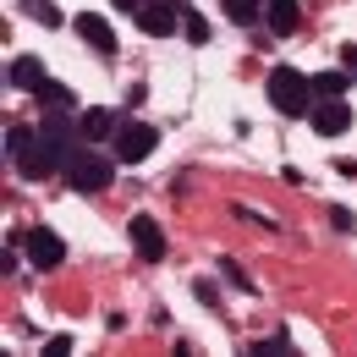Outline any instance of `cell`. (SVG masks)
Here are the masks:
<instances>
[{"instance_id": "cell-21", "label": "cell", "mask_w": 357, "mask_h": 357, "mask_svg": "<svg viewBox=\"0 0 357 357\" xmlns=\"http://www.w3.org/2000/svg\"><path fill=\"white\" fill-rule=\"evenodd\" d=\"M116 6H121V11H132V17H137V11L149 6V0H116Z\"/></svg>"}, {"instance_id": "cell-8", "label": "cell", "mask_w": 357, "mask_h": 357, "mask_svg": "<svg viewBox=\"0 0 357 357\" xmlns=\"http://www.w3.org/2000/svg\"><path fill=\"white\" fill-rule=\"evenodd\" d=\"M11 89L39 93L45 89V61H39V55H17V61H11Z\"/></svg>"}, {"instance_id": "cell-3", "label": "cell", "mask_w": 357, "mask_h": 357, "mask_svg": "<svg viewBox=\"0 0 357 357\" xmlns=\"http://www.w3.org/2000/svg\"><path fill=\"white\" fill-rule=\"evenodd\" d=\"M160 149V132L149 127V121H127L121 132H116V160H127V165H137V160H149Z\"/></svg>"}, {"instance_id": "cell-13", "label": "cell", "mask_w": 357, "mask_h": 357, "mask_svg": "<svg viewBox=\"0 0 357 357\" xmlns=\"http://www.w3.org/2000/svg\"><path fill=\"white\" fill-rule=\"evenodd\" d=\"M308 83H313V99H341L347 93V72H319Z\"/></svg>"}, {"instance_id": "cell-14", "label": "cell", "mask_w": 357, "mask_h": 357, "mask_svg": "<svg viewBox=\"0 0 357 357\" xmlns=\"http://www.w3.org/2000/svg\"><path fill=\"white\" fill-rule=\"evenodd\" d=\"M33 143H39V127H6V154H17V160H22Z\"/></svg>"}, {"instance_id": "cell-19", "label": "cell", "mask_w": 357, "mask_h": 357, "mask_svg": "<svg viewBox=\"0 0 357 357\" xmlns=\"http://www.w3.org/2000/svg\"><path fill=\"white\" fill-rule=\"evenodd\" d=\"M50 357H72V335H55V341H50Z\"/></svg>"}, {"instance_id": "cell-5", "label": "cell", "mask_w": 357, "mask_h": 357, "mask_svg": "<svg viewBox=\"0 0 357 357\" xmlns=\"http://www.w3.org/2000/svg\"><path fill=\"white\" fill-rule=\"evenodd\" d=\"M313 132H324V137H335V132H347L352 127V105L347 99H313Z\"/></svg>"}, {"instance_id": "cell-2", "label": "cell", "mask_w": 357, "mask_h": 357, "mask_svg": "<svg viewBox=\"0 0 357 357\" xmlns=\"http://www.w3.org/2000/svg\"><path fill=\"white\" fill-rule=\"evenodd\" d=\"M66 187H72V192H105V187H110V160L93 154V143H83V149L66 160Z\"/></svg>"}, {"instance_id": "cell-11", "label": "cell", "mask_w": 357, "mask_h": 357, "mask_svg": "<svg viewBox=\"0 0 357 357\" xmlns=\"http://www.w3.org/2000/svg\"><path fill=\"white\" fill-rule=\"evenodd\" d=\"M17 165H22V176H28V181H45V176H55V171H61V160L50 154L45 143H33V149H28Z\"/></svg>"}, {"instance_id": "cell-20", "label": "cell", "mask_w": 357, "mask_h": 357, "mask_svg": "<svg viewBox=\"0 0 357 357\" xmlns=\"http://www.w3.org/2000/svg\"><path fill=\"white\" fill-rule=\"evenodd\" d=\"M341 61H347V72H357V45H341Z\"/></svg>"}, {"instance_id": "cell-6", "label": "cell", "mask_w": 357, "mask_h": 357, "mask_svg": "<svg viewBox=\"0 0 357 357\" xmlns=\"http://www.w3.org/2000/svg\"><path fill=\"white\" fill-rule=\"evenodd\" d=\"M127 236H132V248L149 259V264H160V259H165V231L149 220V215H137V220L127 225Z\"/></svg>"}, {"instance_id": "cell-12", "label": "cell", "mask_w": 357, "mask_h": 357, "mask_svg": "<svg viewBox=\"0 0 357 357\" xmlns=\"http://www.w3.org/2000/svg\"><path fill=\"white\" fill-rule=\"evenodd\" d=\"M297 22H303L297 0H269V28H275V33H291Z\"/></svg>"}, {"instance_id": "cell-18", "label": "cell", "mask_w": 357, "mask_h": 357, "mask_svg": "<svg viewBox=\"0 0 357 357\" xmlns=\"http://www.w3.org/2000/svg\"><path fill=\"white\" fill-rule=\"evenodd\" d=\"M39 99H45V105H72V89H66V83H55V77H45Z\"/></svg>"}, {"instance_id": "cell-1", "label": "cell", "mask_w": 357, "mask_h": 357, "mask_svg": "<svg viewBox=\"0 0 357 357\" xmlns=\"http://www.w3.org/2000/svg\"><path fill=\"white\" fill-rule=\"evenodd\" d=\"M269 105H275L280 116H308L313 110V83L297 66H275V72H269Z\"/></svg>"}, {"instance_id": "cell-4", "label": "cell", "mask_w": 357, "mask_h": 357, "mask_svg": "<svg viewBox=\"0 0 357 357\" xmlns=\"http://www.w3.org/2000/svg\"><path fill=\"white\" fill-rule=\"evenodd\" d=\"M22 253H28V264H33V269H55L61 259H66V242H61L50 225H33V231L22 236Z\"/></svg>"}, {"instance_id": "cell-10", "label": "cell", "mask_w": 357, "mask_h": 357, "mask_svg": "<svg viewBox=\"0 0 357 357\" xmlns=\"http://www.w3.org/2000/svg\"><path fill=\"white\" fill-rule=\"evenodd\" d=\"M77 132H83V143H105V137L116 132V116H110L105 105H93V110L77 116Z\"/></svg>"}, {"instance_id": "cell-7", "label": "cell", "mask_w": 357, "mask_h": 357, "mask_svg": "<svg viewBox=\"0 0 357 357\" xmlns=\"http://www.w3.org/2000/svg\"><path fill=\"white\" fill-rule=\"evenodd\" d=\"M176 0H154V6H143V11H137V28H143V33H171V28H176Z\"/></svg>"}, {"instance_id": "cell-15", "label": "cell", "mask_w": 357, "mask_h": 357, "mask_svg": "<svg viewBox=\"0 0 357 357\" xmlns=\"http://www.w3.org/2000/svg\"><path fill=\"white\" fill-rule=\"evenodd\" d=\"M225 17L242 22V28H253L259 22V0H225Z\"/></svg>"}, {"instance_id": "cell-9", "label": "cell", "mask_w": 357, "mask_h": 357, "mask_svg": "<svg viewBox=\"0 0 357 357\" xmlns=\"http://www.w3.org/2000/svg\"><path fill=\"white\" fill-rule=\"evenodd\" d=\"M77 33H83V39H89L99 55H116V33H110V22H105V17L83 11V17H77Z\"/></svg>"}, {"instance_id": "cell-16", "label": "cell", "mask_w": 357, "mask_h": 357, "mask_svg": "<svg viewBox=\"0 0 357 357\" xmlns=\"http://www.w3.org/2000/svg\"><path fill=\"white\" fill-rule=\"evenodd\" d=\"M181 22H187V39H192V45H209V22H204L198 11H187V6H181Z\"/></svg>"}, {"instance_id": "cell-17", "label": "cell", "mask_w": 357, "mask_h": 357, "mask_svg": "<svg viewBox=\"0 0 357 357\" xmlns=\"http://www.w3.org/2000/svg\"><path fill=\"white\" fill-rule=\"evenodd\" d=\"M22 6H28V17H33V22H50V28H61V11H55L50 0H22Z\"/></svg>"}]
</instances>
